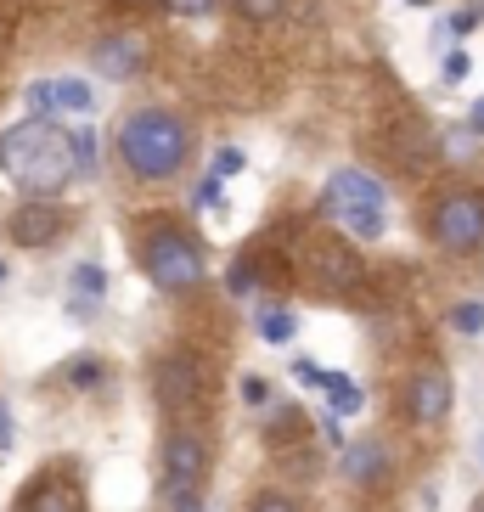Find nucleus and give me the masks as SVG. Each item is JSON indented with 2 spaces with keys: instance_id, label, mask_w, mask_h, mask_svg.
Returning <instances> with one entry per match:
<instances>
[{
  "instance_id": "37",
  "label": "nucleus",
  "mask_w": 484,
  "mask_h": 512,
  "mask_svg": "<svg viewBox=\"0 0 484 512\" xmlns=\"http://www.w3.org/2000/svg\"><path fill=\"white\" fill-rule=\"evenodd\" d=\"M0 282H6V265H0Z\"/></svg>"
},
{
  "instance_id": "1",
  "label": "nucleus",
  "mask_w": 484,
  "mask_h": 512,
  "mask_svg": "<svg viewBox=\"0 0 484 512\" xmlns=\"http://www.w3.org/2000/svg\"><path fill=\"white\" fill-rule=\"evenodd\" d=\"M0 175H12L23 192L51 197L74 181V152H68V130H57L51 119H23L0 136Z\"/></svg>"
},
{
  "instance_id": "23",
  "label": "nucleus",
  "mask_w": 484,
  "mask_h": 512,
  "mask_svg": "<svg viewBox=\"0 0 484 512\" xmlns=\"http://www.w3.org/2000/svg\"><path fill=\"white\" fill-rule=\"evenodd\" d=\"M282 6H288V0H237V12L248 17V23H271Z\"/></svg>"
},
{
  "instance_id": "30",
  "label": "nucleus",
  "mask_w": 484,
  "mask_h": 512,
  "mask_svg": "<svg viewBox=\"0 0 484 512\" xmlns=\"http://www.w3.org/2000/svg\"><path fill=\"white\" fill-rule=\"evenodd\" d=\"M479 17H484V12H473V6H468V12L451 17V29H456V34H473V29H479Z\"/></svg>"
},
{
  "instance_id": "32",
  "label": "nucleus",
  "mask_w": 484,
  "mask_h": 512,
  "mask_svg": "<svg viewBox=\"0 0 484 512\" xmlns=\"http://www.w3.org/2000/svg\"><path fill=\"white\" fill-rule=\"evenodd\" d=\"M293 372H299V377H304V383H316V389H321V377H327V372H321V366H316V361H293Z\"/></svg>"
},
{
  "instance_id": "25",
  "label": "nucleus",
  "mask_w": 484,
  "mask_h": 512,
  "mask_svg": "<svg viewBox=\"0 0 484 512\" xmlns=\"http://www.w3.org/2000/svg\"><path fill=\"white\" fill-rule=\"evenodd\" d=\"M237 169H242V152H237V147H220V152H214V175H237Z\"/></svg>"
},
{
  "instance_id": "10",
  "label": "nucleus",
  "mask_w": 484,
  "mask_h": 512,
  "mask_svg": "<svg viewBox=\"0 0 484 512\" xmlns=\"http://www.w3.org/2000/svg\"><path fill=\"white\" fill-rule=\"evenodd\" d=\"M310 265H316V276L327 287H355L366 276L361 254L349 248V242H338L333 231H321V237H310Z\"/></svg>"
},
{
  "instance_id": "20",
  "label": "nucleus",
  "mask_w": 484,
  "mask_h": 512,
  "mask_svg": "<svg viewBox=\"0 0 484 512\" xmlns=\"http://www.w3.org/2000/svg\"><path fill=\"white\" fill-rule=\"evenodd\" d=\"M68 152H74V169L85 175V169L96 164V136L91 130H68Z\"/></svg>"
},
{
  "instance_id": "29",
  "label": "nucleus",
  "mask_w": 484,
  "mask_h": 512,
  "mask_svg": "<svg viewBox=\"0 0 484 512\" xmlns=\"http://www.w3.org/2000/svg\"><path fill=\"white\" fill-rule=\"evenodd\" d=\"M242 400H248V406H265V400H271V389H265L259 377H248V383H242Z\"/></svg>"
},
{
  "instance_id": "7",
  "label": "nucleus",
  "mask_w": 484,
  "mask_h": 512,
  "mask_svg": "<svg viewBox=\"0 0 484 512\" xmlns=\"http://www.w3.org/2000/svg\"><path fill=\"white\" fill-rule=\"evenodd\" d=\"M451 400H456V389H451V372H445V366H417V372H411V383H406V417L411 422H428V428H434V422H445L451 417Z\"/></svg>"
},
{
  "instance_id": "24",
  "label": "nucleus",
  "mask_w": 484,
  "mask_h": 512,
  "mask_svg": "<svg viewBox=\"0 0 484 512\" xmlns=\"http://www.w3.org/2000/svg\"><path fill=\"white\" fill-rule=\"evenodd\" d=\"M254 512H299V501L282 496V490H265V496L254 501Z\"/></svg>"
},
{
  "instance_id": "15",
  "label": "nucleus",
  "mask_w": 484,
  "mask_h": 512,
  "mask_svg": "<svg viewBox=\"0 0 484 512\" xmlns=\"http://www.w3.org/2000/svg\"><path fill=\"white\" fill-rule=\"evenodd\" d=\"M344 473L361 490H378L383 479H389V456H383V445H349L344 451Z\"/></svg>"
},
{
  "instance_id": "21",
  "label": "nucleus",
  "mask_w": 484,
  "mask_h": 512,
  "mask_svg": "<svg viewBox=\"0 0 484 512\" xmlns=\"http://www.w3.org/2000/svg\"><path fill=\"white\" fill-rule=\"evenodd\" d=\"M451 327L462 332V338H479V332H484V304H456Z\"/></svg>"
},
{
  "instance_id": "22",
  "label": "nucleus",
  "mask_w": 484,
  "mask_h": 512,
  "mask_svg": "<svg viewBox=\"0 0 484 512\" xmlns=\"http://www.w3.org/2000/svg\"><path fill=\"white\" fill-rule=\"evenodd\" d=\"M254 282H259V265H254V259H237V265L226 271V287L237 293V299H242V293H254Z\"/></svg>"
},
{
  "instance_id": "26",
  "label": "nucleus",
  "mask_w": 484,
  "mask_h": 512,
  "mask_svg": "<svg viewBox=\"0 0 484 512\" xmlns=\"http://www.w3.org/2000/svg\"><path fill=\"white\" fill-rule=\"evenodd\" d=\"M169 507H175V512H203V496H197V490H175Z\"/></svg>"
},
{
  "instance_id": "9",
  "label": "nucleus",
  "mask_w": 484,
  "mask_h": 512,
  "mask_svg": "<svg viewBox=\"0 0 484 512\" xmlns=\"http://www.w3.org/2000/svg\"><path fill=\"white\" fill-rule=\"evenodd\" d=\"M62 226H68V209H57L51 197H29V203H17V209L6 214V237H12L17 248H46Z\"/></svg>"
},
{
  "instance_id": "17",
  "label": "nucleus",
  "mask_w": 484,
  "mask_h": 512,
  "mask_svg": "<svg viewBox=\"0 0 484 512\" xmlns=\"http://www.w3.org/2000/svg\"><path fill=\"white\" fill-rule=\"evenodd\" d=\"M293 332H299V321H293L288 310H265V316H259V338H265V344H288Z\"/></svg>"
},
{
  "instance_id": "36",
  "label": "nucleus",
  "mask_w": 484,
  "mask_h": 512,
  "mask_svg": "<svg viewBox=\"0 0 484 512\" xmlns=\"http://www.w3.org/2000/svg\"><path fill=\"white\" fill-rule=\"evenodd\" d=\"M479 462H484V434H479Z\"/></svg>"
},
{
  "instance_id": "35",
  "label": "nucleus",
  "mask_w": 484,
  "mask_h": 512,
  "mask_svg": "<svg viewBox=\"0 0 484 512\" xmlns=\"http://www.w3.org/2000/svg\"><path fill=\"white\" fill-rule=\"evenodd\" d=\"M406 6H434V0H406Z\"/></svg>"
},
{
  "instance_id": "18",
  "label": "nucleus",
  "mask_w": 484,
  "mask_h": 512,
  "mask_svg": "<svg viewBox=\"0 0 484 512\" xmlns=\"http://www.w3.org/2000/svg\"><path fill=\"white\" fill-rule=\"evenodd\" d=\"M102 377H107V366L96 361V355H74V361H68V383H74V389H96Z\"/></svg>"
},
{
  "instance_id": "38",
  "label": "nucleus",
  "mask_w": 484,
  "mask_h": 512,
  "mask_svg": "<svg viewBox=\"0 0 484 512\" xmlns=\"http://www.w3.org/2000/svg\"><path fill=\"white\" fill-rule=\"evenodd\" d=\"M479 512H484V507H479Z\"/></svg>"
},
{
  "instance_id": "14",
  "label": "nucleus",
  "mask_w": 484,
  "mask_h": 512,
  "mask_svg": "<svg viewBox=\"0 0 484 512\" xmlns=\"http://www.w3.org/2000/svg\"><path fill=\"white\" fill-rule=\"evenodd\" d=\"M96 68H102L107 79L141 74V40H130V34H107L102 46H96Z\"/></svg>"
},
{
  "instance_id": "34",
  "label": "nucleus",
  "mask_w": 484,
  "mask_h": 512,
  "mask_svg": "<svg viewBox=\"0 0 484 512\" xmlns=\"http://www.w3.org/2000/svg\"><path fill=\"white\" fill-rule=\"evenodd\" d=\"M468 130H479V136H484V102L473 107V119H468Z\"/></svg>"
},
{
  "instance_id": "12",
  "label": "nucleus",
  "mask_w": 484,
  "mask_h": 512,
  "mask_svg": "<svg viewBox=\"0 0 484 512\" xmlns=\"http://www.w3.org/2000/svg\"><path fill=\"white\" fill-rule=\"evenodd\" d=\"M17 512H85V496H79L74 479L46 473V479H34L29 490H23V507Z\"/></svg>"
},
{
  "instance_id": "28",
  "label": "nucleus",
  "mask_w": 484,
  "mask_h": 512,
  "mask_svg": "<svg viewBox=\"0 0 484 512\" xmlns=\"http://www.w3.org/2000/svg\"><path fill=\"white\" fill-rule=\"evenodd\" d=\"M468 51H451V57H445V79H468Z\"/></svg>"
},
{
  "instance_id": "11",
  "label": "nucleus",
  "mask_w": 484,
  "mask_h": 512,
  "mask_svg": "<svg viewBox=\"0 0 484 512\" xmlns=\"http://www.w3.org/2000/svg\"><path fill=\"white\" fill-rule=\"evenodd\" d=\"M29 107H34V119H46V113H91L96 107V96H91V85L85 79H34L29 91Z\"/></svg>"
},
{
  "instance_id": "6",
  "label": "nucleus",
  "mask_w": 484,
  "mask_h": 512,
  "mask_svg": "<svg viewBox=\"0 0 484 512\" xmlns=\"http://www.w3.org/2000/svg\"><path fill=\"white\" fill-rule=\"evenodd\" d=\"M152 394L169 417H186V411L203 406V372H197L192 355H164L158 372H152Z\"/></svg>"
},
{
  "instance_id": "5",
  "label": "nucleus",
  "mask_w": 484,
  "mask_h": 512,
  "mask_svg": "<svg viewBox=\"0 0 484 512\" xmlns=\"http://www.w3.org/2000/svg\"><path fill=\"white\" fill-rule=\"evenodd\" d=\"M428 226H434V242L445 254H473V248H484V197L479 192L439 197V209Z\"/></svg>"
},
{
  "instance_id": "16",
  "label": "nucleus",
  "mask_w": 484,
  "mask_h": 512,
  "mask_svg": "<svg viewBox=\"0 0 484 512\" xmlns=\"http://www.w3.org/2000/svg\"><path fill=\"white\" fill-rule=\"evenodd\" d=\"M321 389H327V400L338 406V417H349V411H361V389H355V383H349L344 372H327V377H321Z\"/></svg>"
},
{
  "instance_id": "13",
  "label": "nucleus",
  "mask_w": 484,
  "mask_h": 512,
  "mask_svg": "<svg viewBox=\"0 0 484 512\" xmlns=\"http://www.w3.org/2000/svg\"><path fill=\"white\" fill-rule=\"evenodd\" d=\"M389 152H394L406 169H423L428 158H434V136H428L417 119H394V124H389Z\"/></svg>"
},
{
  "instance_id": "31",
  "label": "nucleus",
  "mask_w": 484,
  "mask_h": 512,
  "mask_svg": "<svg viewBox=\"0 0 484 512\" xmlns=\"http://www.w3.org/2000/svg\"><path fill=\"white\" fill-rule=\"evenodd\" d=\"M169 12H181V17H197V12H209V0H169Z\"/></svg>"
},
{
  "instance_id": "27",
  "label": "nucleus",
  "mask_w": 484,
  "mask_h": 512,
  "mask_svg": "<svg viewBox=\"0 0 484 512\" xmlns=\"http://www.w3.org/2000/svg\"><path fill=\"white\" fill-rule=\"evenodd\" d=\"M197 203H203V209H220V175H209V181L197 186Z\"/></svg>"
},
{
  "instance_id": "4",
  "label": "nucleus",
  "mask_w": 484,
  "mask_h": 512,
  "mask_svg": "<svg viewBox=\"0 0 484 512\" xmlns=\"http://www.w3.org/2000/svg\"><path fill=\"white\" fill-rule=\"evenodd\" d=\"M327 220H333L338 231H349V237H383V209H389V197H383V186L366 175V169H333V181H327Z\"/></svg>"
},
{
  "instance_id": "19",
  "label": "nucleus",
  "mask_w": 484,
  "mask_h": 512,
  "mask_svg": "<svg viewBox=\"0 0 484 512\" xmlns=\"http://www.w3.org/2000/svg\"><path fill=\"white\" fill-rule=\"evenodd\" d=\"M68 287H74L79 299H102V293H107V276L96 271V265H74V276H68Z\"/></svg>"
},
{
  "instance_id": "8",
  "label": "nucleus",
  "mask_w": 484,
  "mask_h": 512,
  "mask_svg": "<svg viewBox=\"0 0 484 512\" xmlns=\"http://www.w3.org/2000/svg\"><path fill=\"white\" fill-rule=\"evenodd\" d=\"M203 473H209V445H203L197 434H186V428L164 434V496H175V490H197Z\"/></svg>"
},
{
  "instance_id": "33",
  "label": "nucleus",
  "mask_w": 484,
  "mask_h": 512,
  "mask_svg": "<svg viewBox=\"0 0 484 512\" xmlns=\"http://www.w3.org/2000/svg\"><path fill=\"white\" fill-rule=\"evenodd\" d=\"M0 451H12V417H6V406H0Z\"/></svg>"
},
{
  "instance_id": "2",
  "label": "nucleus",
  "mask_w": 484,
  "mask_h": 512,
  "mask_svg": "<svg viewBox=\"0 0 484 512\" xmlns=\"http://www.w3.org/2000/svg\"><path fill=\"white\" fill-rule=\"evenodd\" d=\"M186 152H192V136H186V124L175 113H164V107H136L119 124V158L130 164L136 181H169L186 164Z\"/></svg>"
},
{
  "instance_id": "3",
  "label": "nucleus",
  "mask_w": 484,
  "mask_h": 512,
  "mask_svg": "<svg viewBox=\"0 0 484 512\" xmlns=\"http://www.w3.org/2000/svg\"><path fill=\"white\" fill-rule=\"evenodd\" d=\"M141 271L164 293H186V287L203 282V248L175 220H147L141 226Z\"/></svg>"
}]
</instances>
